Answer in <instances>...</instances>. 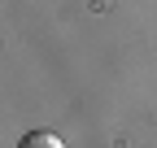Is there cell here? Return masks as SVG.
I'll return each mask as SVG.
<instances>
[{"label":"cell","instance_id":"6da1fadb","mask_svg":"<svg viewBox=\"0 0 157 148\" xmlns=\"http://www.w3.org/2000/svg\"><path fill=\"white\" fill-rule=\"evenodd\" d=\"M17 148H66V144L57 139L52 131H26L22 139H17Z\"/></svg>","mask_w":157,"mask_h":148}]
</instances>
